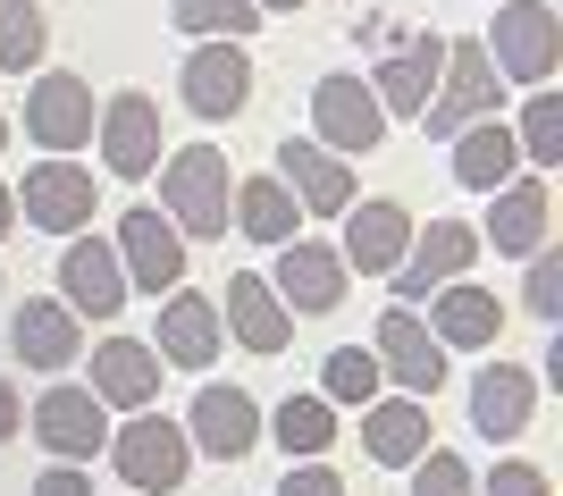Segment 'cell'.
<instances>
[{"label": "cell", "instance_id": "cell-1", "mask_svg": "<svg viewBox=\"0 0 563 496\" xmlns=\"http://www.w3.org/2000/svg\"><path fill=\"white\" fill-rule=\"evenodd\" d=\"M161 211H168V228L186 244H211V236H228V202H235V168H228V152L219 143H177V152H161Z\"/></svg>", "mask_w": 563, "mask_h": 496}, {"label": "cell", "instance_id": "cell-2", "mask_svg": "<svg viewBox=\"0 0 563 496\" xmlns=\"http://www.w3.org/2000/svg\"><path fill=\"white\" fill-rule=\"evenodd\" d=\"M479 119H505V76L488 68V51H479V34H463V43H446V68H438V93L421 101V135L454 143L463 126Z\"/></svg>", "mask_w": 563, "mask_h": 496}, {"label": "cell", "instance_id": "cell-3", "mask_svg": "<svg viewBox=\"0 0 563 496\" xmlns=\"http://www.w3.org/2000/svg\"><path fill=\"white\" fill-rule=\"evenodd\" d=\"M479 51H488V68L505 76V85H555L563 68V18L547 9V0H496V25L479 34Z\"/></svg>", "mask_w": 563, "mask_h": 496}, {"label": "cell", "instance_id": "cell-4", "mask_svg": "<svg viewBox=\"0 0 563 496\" xmlns=\"http://www.w3.org/2000/svg\"><path fill=\"white\" fill-rule=\"evenodd\" d=\"M118 463V480L135 496H177L194 480V447H186V421H168V412H126V429H110V447H101Z\"/></svg>", "mask_w": 563, "mask_h": 496}, {"label": "cell", "instance_id": "cell-5", "mask_svg": "<svg viewBox=\"0 0 563 496\" xmlns=\"http://www.w3.org/2000/svg\"><path fill=\"white\" fill-rule=\"evenodd\" d=\"M471 269H479V228L471 219H429V228H412V244L387 269V286H396V304H429L438 286L471 278Z\"/></svg>", "mask_w": 563, "mask_h": 496}, {"label": "cell", "instance_id": "cell-6", "mask_svg": "<svg viewBox=\"0 0 563 496\" xmlns=\"http://www.w3.org/2000/svg\"><path fill=\"white\" fill-rule=\"evenodd\" d=\"M371 354H378V378L396 387V396H438L446 387V345L429 337V320L412 304H387L378 311V329H371Z\"/></svg>", "mask_w": 563, "mask_h": 496}, {"label": "cell", "instance_id": "cell-7", "mask_svg": "<svg viewBox=\"0 0 563 496\" xmlns=\"http://www.w3.org/2000/svg\"><path fill=\"white\" fill-rule=\"evenodd\" d=\"M311 143L320 152H336V161H362V152H378L387 143V110H378V93L362 85V76H320L311 85Z\"/></svg>", "mask_w": 563, "mask_h": 496}, {"label": "cell", "instance_id": "cell-8", "mask_svg": "<svg viewBox=\"0 0 563 496\" xmlns=\"http://www.w3.org/2000/svg\"><path fill=\"white\" fill-rule=\"evenodd\" d=\"M9 194H18V219L43 228V236H85V228H93V202H101L93 168H76V161H34L25 186H9Z\"/></svg>", "mask_w": 563, "mask_h": 496}, {"label": "cell", "instance_id": "cell-9", "mask_svg": "<svg viewBox=\"0 0 563 496\" xmlns=\"http://www.w3.org/2000/svg\"><path fill=\"white\" fill-rule=\"evenodd\" d=\"M177 101H186L202 126L244 119V101H253V51H235V43H194L186 68H177Z\"/></svg>", "mask_w": 563, "mask_h": 496}, {"label": "cell", "instance_id": "cell-10", "mask_svg": "<svg viewBox=\"0 0 563 496\" xmlns=\"http://www.w3.org/2000/svg\"><path fill=\"white\" fill-rule=\"evenodd\" d=\"M93 85L85 76H68V68H43L34 85H25V135L43 143L51 161H68V152H85L93 143Z\"/></svg>", "mask_w": 563, "mask_h": 496}, {"label": "cell", "instance_id": "cell-11", "mask_svg": "<svg viewBox=\"0 0 563 496\" xmlns=\"http://www.w3.org/2000/svg\"><path fill=\"white\" fill-rule=\"evenodd\" d=\"M93 135H101V168H110L118 186H143V177L161 168V101L126 85V93L101 101Z\"/></svg>", "mask_w": 563, "mask_h": 496}, {"label": "cell", "instance_id": "cell-12", "mask_svg": "<svg viewBox=\"0 0 563 496\" xmlns=\"http://www.w3.org/2000/svg\"><path fill=\"white\" fill-rule=\"evenodd\" d=\"M345 286H353V269H345L336 244H320V236L278 244V278H269V295H278L295 320H329V311L345 304Z\"/></svg>", "mask_w": 563, "mask_h": 496}, {"label": "cell", "instance_id": "cell-13", "mask_svg": "<svg viewBox=\"0 0 563 496\" xmlns=\"http://www.w3.org/2000/svg\"><path fill=\"white\" fill-rule=\"evenodd\" d=\"M118 269H126V286H143V295H168V286H186V236L168 228V211H152V202H135V211L118 219Z\"/></svg>", "mask_w": 563, "mask_h": 496}, {"label": "cell", "instance_id": "cell-14", "mask_svg": "<svg viewBox=\"0 0 563 496\" xmlns=\"http://www.w3.org/2000/svg\"><path fill=\"white\" fill-rule=\"evenodd\" d=\"M547 219H555V202H547L539 168H530V177H505V186L488 194V219H479V253H496V261L547 253Z\"/></svg>", "mask_w": 563, "mask_h": 496}, {"label": "cell", "instance_id": "cell-15", "mask_svg": "<svg viewBox=\"0 0 563 496\" xmlns=\"http://www.w3.org/2000/svg\"><path fill=\"white\" fill-rule=\"evenodd\" d=\"M126 269H118V244L110 236H68V253H59V304L76 311V320H118L126 311Z\"/></svg>", "mask_w": 563, "mask_h": 496}, {"label": "cell", "instance_id": "cell-16", "mask_svg": "<svg viewBox=\"0 0 563 496\" xmlns=\"http://www.w3.org/2000/svg\"><path fill=\"white\" fill-rule=\"evenodd\" d=\"M25 421H34L43 454H59V463H85V454L110 447V404H101L93 387H43Z\"/></svg>", "mask_w": 563, "mask_h": 496}, {"label": "cell", "instance_id": "cell-17", "mask_svg": "<svg viewBox=\"0 0 563 496\" xmlns=\"http://www.w3.org/2000/svg\"><path fill=\"white\" fill-rule=\"evenodd\" d=\"M186 447L194 454H219V463H244V454L261 447V404H253V387H194Z\"/></svg>", "mask_w": 563, "mask_h": 496}, {"label": "cell", "instance_id": "cell-18", "mask_svg": "<svg viewBox=\"0 0 563 496\" xmlns=\"http://www.w3.org/2000/svg\"><path fill=\"white\" fill-rule=\"evenodd\" d=\"M278 186L295 194V211H311V219H345L353 211V161L320 152L311 135H286L278 143Z\"/></svg>", "mask_w": 563, "mask_h": 496}, {"label": "cell", "instance_id": "cell-19", "mask_svg": "<svg viewBox=\"0 0 563 496\" xmlns=\"http://www.w3.org/2000/svg\"><path fill=\"white\" fill-rule=\"evenodd\" d=\"M429 447H438V421H429L421 396H378V404H362V454H371L378 472H412Z\"/></svg>", "mask_w": 563, "mask_h": 496}, {"label": "cell", "instance_id": "cell-20", "mask_svg": "<svg viewBox=\"0 0 563 496\" xmlns=\"http://www.w3.org/2000/svg\"><path fill=\"white\" fill-rule=\"evenodd\" d=\"M9 354H18L25 371H68V362L85 354V320H76L59 295H25L18 320H9Z\"/></svg>", "mask_w": 563, "mask_h": 496}, {"label": "cell", "instance_id": "cell-21", "mask_svg": "<svg viewBox=\"0 0 563 496\" xmlns=\"http://www.w3.org/2000/svg\"><path fill=\"white\" fill-rule=\"evenodd\" d=\"M438 68H446V34H404L371 76L378 110H387V119H421V101L438 93Z\"/></svg>", "mask_w": 563, "mask_h": 496}, {"label": "cell", "instance_id": "cell-22", "mask_svg": "<svg viewBox=\"0 0 563 496\" xmlns=\"http://www.w3.org/2000/svg\"><path fill=\"white\" fill-rule=\"evenodd\" d=\"M85 387H93L110 412H152V404H161V354H152L143 337H101Z\"/></svg>", "mask_w": 563, "mask_h": 496}, {"label": "cell", "instance_id": "cell-23", "mask_svg": "<svg viewBox=\"0 0 563 496\" xmlns=\"http://www.w3.org/2000/svg\"><path fill=\"white\" fill-rule=\"evenodd\" d=\"M539 412V371H521V362H488V371L471 378V429L496 438V447H514L521 429Z\"/></svg>", "mask_w": 563, "mask_h": 496}, {"label": "cell", "instance_id": "cell-24", "mask_svg": "<svg viewBox=\"0 0 563 496\" xmlns=\"http://www.w3.org/2000/svg\"><path fill=\"white\" fill-rule=\"evenodd\" d=\"M219 329H228L244 354H286V345H295V311L269 295V278L235 269V278H228V304H219Z\"/></svg>", "mask_w": 563, "mask_h": 496}, {"label": "cell", "instance_id": "cell-25", "mask_svg": "<svg viewBox=\"0 0 563 496\" xmlns=\"http://www.w3.org/2000/svg\"><path fill=\"white\" fill-rule=\"evenodd\" d=\"M219 345H228V329H219V304H211V295H186V286H168L152 354H161V362H177V371H211V362H219Z\"/></svg>", "mask_w": 563, "mask_h": 496}, {"label": "cell", "instance_id": "cell-26", "mask_svg": "<svg viewBox=\"0 0 563 496\" xmlns=\"http://www.w3.org/2000/svg\"><path fill=\"white\" fill-rule=\"evenodd\" d=\"M404 244H412V211L404 202H353L345 211V269H362V278H387L404 261Z\"/></svg>", "mask_w": 563, "mask_h": 496}, {"label": "cell", "instance_id": "cell-27", "mask_svg": "<svg viewBox=\"0 0 563 496\" xmlns=\"http://www.w3.org/2000/svg\"><path fill=\"white\" fill-rule=\"evenodd\" d=\"M496 329H505V304H496L488 286H471V278H454V286H438L429 295V337L438 345H463V354H479V345H496Z\"/></svg>", "mask_w": 563, "mask_h": 496}, {"label": "cell", "instance_id": "cell-28", "mask_svg": "<svg viewBox=\"0 0 563 496\" xmlns=\"http://www.w3.org/2000/svg\"><path fill=\"white\" fill-rule=\"evenodd\" d=\"M228 219H235V228H244V236L261 244V253H278V244H295V236H303V211H295V194H286L278 177H235Z\"/></svg>", "mask_w": 563, "mask_h": 496}, {"label": "cell", "instance_id": "cell-29", "mask_svg": "<svg viewBox=\"0 0 563 496\" xmlns=\"http://www.w3.org/2000/svg\"><path fill=\"white\" fill-rule=\"evenodd\" d=\"M514 168H521V152H514V126L505 119H479L454 135V186L463 194H496Z\"/></svg>", "mask_w": 563, "mask_h": 496}, {"label": "cell", "instance_id": "cell-30", "mask_svg": "<svg viewBox=\"0 0 563 496\" xmlns=\"http://www.w3.org/2000/svg\"><path fill=\"white\" fill-rule=\"evenodd\" d=\"M261 429H269V438H278L286 454L320 463V454L336 447V404H329V396H286L278 412H261Z\"/></svg>", "mask_w": 563, "mask_h": 496}, {"label": "cell", "instance_id": "cell-31", "mask_svg": "<svg viewBox=\"0 0 563 496\" xmlns=\"http://www.w3.org/2000/svg\"><path fill=\"white\" fill-rule=\"evenodd\" d=\"M168 25L186 34V43H244L261 25L253 0H168Z\"/></svg>", "mask_w": 563, "mask_h": 496}, {"label": "cell", "instance_id": "cell-32", "mask_svg": "<svg viewBox=\"0 0 563 496\" xmlns=\"http://www.w3.org/2000/svg\"><path fill=\"white\" fill-rule=\"evenodd\" d=\"M378 387H387V378H378L371 345H336V354L320 362V387H311V396H329L336 412H362V404H378Z\"/></svg>", "mask_w": 563, "mask_h": 496}, {"label": "cell", "instance_id": "cell-33", "mask_svg": "<svg viewBox=\"0 0 563 496\" xmlns=\"http://www.w3.org/2000/svg\"><path fill=\"white\" fill-rule=\"evenodd\" d=\"M514 152H521V161H530V168H539V177H547V168L563 161V93H555V85H539V93L521 101Z\"/></svg>", "mask_w": 563, "mask_h": 496}, {"label": "cell", "instance_id": "cell-34", "mask_svg": "<svg viewBox=\"0 0 563 496\" xmlns=\"http://www.w3.org/2000/svg\"><path fill=\"white\" fill-rule=\"evenodd\" d=\"M43 51H51V18L34 0H0V76L43 68Z\"/></svg>", "mask_w": 563, "mask_h": 496}, {"label": "cell", "instance_id": "cell-35", "mask_svg": "<svg viewBox=\"0 0 563 496\" xmlns=\"http://www.w3.org/2000/svg\"><path fill=\"white\" fill-rule=\"evenodd\" d=\"M412 496H479V480H471V463H463V454L429 447L421 463H412Z\"/></svg>", "mask_w": 563, "mask_h": 496}, {"label": "cell", "instance_id": "cell-36", "mask_svg": "<svg viewBox=\"0 0 563 496\" xmlns=\"http://www.w3.org/2000/svg\"><path fill=\"white\" fill-rule=\"evenodd\" d=\"M521 304H530V320H547V329L563 320V253H530V278H521Z\"/></svg>", "mask_w": 563, "mask_h": 496}, {"label": "cell", "instance_id": "cell-37", "mask_svg": "<svg viewBox=\"0 0 563 496\" xmlns=\"http://www.w3.org/2000/svg\"><path fill=\"white\" fill-rule=\"evenodd\" d=\"M479 496H555V480L539 472V463H521V454H505L488 480H479Z\"/></svg>", "mask_w": 563, "mask_h": 496}, {"label": "cell", "instance_id": "cell-38", "mask_svg": "<svg viewBox=\"0 0 563 496\" xmlns=\"http://www.w3.org/2000/svg\"><path fill=\"white\" fill-rule=\"evenodd\" d=\"M278 496H345V472H336V463H295V472L278 480Z\"/></svg>", "mask_w": 563, "mask_h": 496}, {"label": "cell", "instance_id": "cell-39", "mask_svg": "<svg viewBox=\"0 0 563 496\" xmlns=\"http://www.w3.org/2000/svg\"><path fill=\"white\" fill-rule=\"evenodd\" d=\"M34 496H93V480H85V463H51V472L34 480Z\"/></svg>", "mask_w": 563, "mask_h": 496}, {"label": "cell", "instance_id": "cell-40", "mask_svg": "<svg viewBox=\"0 0 563 496\" xmlns=\"http://www.w3.org/2000/svg\"><path fill=\"white\" fill-rule=\"evenodd\" d=\"M18 429H25V396H18V387H9V378H0V447H9Z\"/></svg>", "mask_w": 563, "mask_h": 496}, {"label": "cell", "instance_id": "cell-41", "mask_svg": "<svg viewBox=\"0 0 563 496\" xmlns=\"http://www.w3.org/2000/svg\"><path fill=\"white\" fill-rule=\"evenodd\" d=\"M261 18H295V9H311V0H253Z\"/></svg>", "mask_w": 563, "mask_h": 496}, {"label": "cell", "instance_id": "cell-42", "mask_svg": "<svg viewBox=\"0 0 563 496\" xmlns=\"http://www.w3.org/2000/svg\"><path fill=\"white\" fill-rule=\"evenodd\" d=\"M9 228H18V194L0 186V236H9Z\"/></svg>", "mask_w": 563, "mask_h": 496}, {"label": "cell", "instance_id": "cell-43", "mask_svg": "<svg viewBox=\"0 0 563 496\" xmlns=\"http://www.w3.org/2000/svg\"><path fill=\"white\" fill-rule=\"evenodd\" d=\"M0 152H9V110H0Z\"/></svg>", "mask_w": 563, "mask_h": 496}]
</instances>
